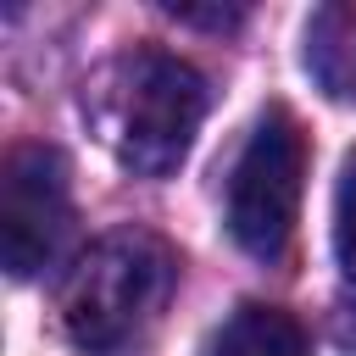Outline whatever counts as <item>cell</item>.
Returning <instances> with one entry per match:
<instances>
[{"instance_id":"6da1fadb","label":"cell","mask_w":356,"mask_h":356,"mask_svg":"<svg viewBox=\"0 0 356 356\" xmlns=\"http://www.w3.org/2000/svg\"><path fill=\"white\" fill-rule=\"evenodd\" d=\"M172 284H178L172 245L150 228H117L72 261L61 289V323L78 350L111 356L161 317Z\"/></svg>"},{"instance_id":"7a4b0ae2","label":"cell","mask_w":356,"mask_h":356,"mask_svg":"<svg viewBox=\"0 0 356 356\" xmlns=\"http://www.w3.org/2000/svg\"><path fill=\"white\" fill-rule=\"evenodd\" d=\"M200 117H206V78L172 50L139 44L106 72L100 128L117 161L134 167L139 178L178 172V161L200 134Z\"/></svg>"},{"instance_id":"3957f363","label":"cell","mask_w":356,"mask_h":356,"mask_svg":"<svg viewBox=\"0 0 356 356\" xmlns=\"http://www.w3.org/2000/svg\"><path fill=\"white\" fill-rule=\"evenodd\" d=\"M300 195H306V134L284 106H273V111H261V122L228 178L234 245L256 261H278L295 239Z\"/></svg>"},{"instance_id":"277c9868","label":"cell","mask_w":356,"mask_h":356,"mask_svg":"<svg viewBox=\"0 0 356 356\" xmlns=\"http://www.w3.org/2000/svg\"><path fill=\"white\" fill-rule=\"evenodd\" d=\"M72 228V172L56 145H11L0 167V250L11 278L56 261Z\"/></svg>"},{"instance_id":"5b68a950","label":"cell","mask_w":356,"mask_h":356,"mask_svg":"<svg viewBox=\"0 0 356 356\" xmlns=\"http://www.w3.org/2000/svg\"><path fill=\"white\" fill-rule=\"evenodd\" d=\"M306 72L328 100L356 106V6H317L306 22Z\"/></svg>"},{"instance_id":"8992f818","label":"cell","mask_w":356,"mask_h":356,"mask_svg":"<svg viewBox=\"0 0 356 356\" xmlns=\"http://www.w3.org/2000/svg\"><path fill=\"white\" fill-rule=\"evenodd\" d=\"M306 350L312 345H306L300 317H289L284 306H267V300H245L211 334L206 356H306Z\"/></svg>"},{"instance_id":"52a82bcc","label":"cell","mask_w":356,"mask_h":356,"mask_svg":"<svg viewBox=\"0 0 356 356\" xmlns=\"http://www.w3.org/2000/svg\"><path fill=\"white\" fill-rule=\"evenodd\" d=\"M334 256L339 267L356 278V150L339 167V189H334Z\"/></svg>"},{"instance_id":"ba28073f","label":"cell","mask_w":356,"mask_h":356,"mask_svg":"<svg viewBox=\"0 0 356 356\" xmlns=\"http://www.w3.org/2000/svg\"><path fill=\"white\" fill-rule=\"evenodd\" d=\"M172 17H184V22H211V28L239 22V11H195V6H172Z\"/></svg>"}]
</instances>
